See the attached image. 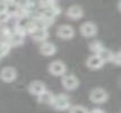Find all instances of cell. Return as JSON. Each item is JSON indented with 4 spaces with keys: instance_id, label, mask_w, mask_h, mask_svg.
<instances>
[{
    "instance_id": "5bb4252c",
    "label": "cell",
    "mask_w": 121,
    "mask_h": 113,
    "mask_svg": "<svg viewBox=\"0 0 121 113\" xmlns=\"http://www.w3.org/2000/svg\"><path fill=\"white\" fill-rule=\"evenodd\" d=\"M21 13V4L16 1H7V14L13 18V17L19 16Z\"/></svg>"
},
{
    "instance_id": "cb8c5ba5",
    "label": "cell",
    "mask_w": 121,
    "mask_h": 113,
    "mask_svg": "<svg viewBox=\"0 0 121 113\" xmlns=\"http://www.w3.org/2000/svg\"><path fill=\"white\" fill-rule=\"evenodd\" d=\"M118 7H119V10L121 11V1L119 2V4H118Z\"/></svg>"
},
{
    "instance_id": "8fae6325",
    "label": "cell",
    "mask_w": 121,
    "mask_h": 113,
    "mask_svg": "<svg viewBox=\"0 0 121 113\" xmlns=\"http://www.w3.org/2000/svg\"><path fill=\"white\" fill-rule=\"evenodd\" d=\"M39 51L44 57H51L57 52V46L52 42H44V43H41Z\"/></svg>"
},
{
    "instance_id": "d6986e66",
    "label": "cell",
    "mask_w": 121,
    "mask_h": 113,
    "mask_svg": "<svg viewBox=\"0 0 121 113\" xmlns=\"http://www.w3.org/2000/svg\"><path fill=\"white\" fill-rule=\"evenodd\" d=\"M10 50H11L10 44L8 43L7 41H2L1 42V46H0V58L6 57L7 54L10 52Z\"/></svg>"
},
{
    "instance_id": "7a4b0ae2",
    "label": "cell",
    "mask_w": 121,
    "mask_h": 113,
    "mask_svg": "<svg viewBox=\"0 0 121 113\" xmlns=\"http://www.w3.org/2000/svg\"><path fill=\"white\" fill-rule=\"evenodd\" d=\"M48 70L52 76L60 77V76H65L66 71H67V66L61 60H54L49 65Z\"/></svg>"
},
{
    "instance_id": "4fadbf2b",
    "label": "cell",
    "mask_w": 121,
    "mask_h": 113,
    "mask_svg": "<svg viewBox=\"0 0 121 113\" xmlns=\"http://www.w3.org/2000/svg\"><path fill=\"white\" fill-rule=\"evenodd\" d=\"M48 38H49V31H48V28L37 27L36 31L32 34V38H33L35 42H40V43L47 42Z\"/></svg>"
},
{
    "instance_id": "5b68a950",
    "label": "cell",
    "mask_w": 121,
    "mask_h": 113,
    "mask_svg": "<svg viewBox=\"0 0 121 113\" xmlns=\"http://www.w3.org/2000/svg\"><path fill=\"white\" fill-rule=\"evenodd\" d=\"M79 31L84 38H93L97 34V26L93 22H85L80 25Z\"/></svg>"
},
{
    "instance_id": "ac0fdd59",
    "label": "cell",
    "mask_w": 121,
    "mask_h": 113,
    "mask_svg": "<svg viewBox=\"0 0 121 113\" xmlns=\"http://www.w3.org/2000/svg\"><path fill=\"white\" fill-rule=\"evenodd\" d=\"M104 49V45L103 43L99 41V40H95L93 42H91L90 43V50L93 52L94 54H100V52Z\"/></svg>"
},
{
    "instance_id": "e0dca14e",
    "label": "cell",
    "mask_w": 121,
    "mask_h": 113,
    "mask_svg": "<svg viewBox=\"0 0 121 113\" xmlns=\"http://www.w3.org/2000/svg\"><path fill=\"white\" fill-rule=\"evenodd\" d=\"M97 55L102 59V61H103L104 63H106V62H112V59H113L114 52H113L112 50H110V49L104 48L100 52V54H97Z\"/></svg>"
},
{
    "instance_id": "9c48e42d",
    "label": "cell",
    "mask_w": 121,
    "mask_h": 113,
    "mask_svg": "<svg viewBox=\"0 0 121 113\" xmlns=\"http://www.w3.org/2000/svg\"><path fill=\"white\" fill-rule=\"evenodd\" d=\"M66 15H67V17H69L70 19L77 21V19H79V18H82V17L84 16V10H83V8H82L80 6L73 5L67 9Z\"/></svg>"
},
{
    "instance_id": "7c38bea8",
    "label": "cell",
    "mask_w": 121,
    "mask_h": 113,
    "mask_svg": "<svg viewBox=\"0 0 121 113\" xmlns=\"http://www.w3.org/2000/svg\"><path fill=\"white\" fill-rule=\"evenodd\" d=\"M103 65H104V62L102 61V59H101L97 54H93V55L88 57L87 60H86V66L92 70L100 69V68L103 67Z\"/></svg>"
},
{
    "instance_id": "2e32d148",
    "label": "cell",
    "mask_w": 121,
    "mask_h": 113,
    "mask_svg": "<svg viewBox=\"0 0 121 113\" xmlns=\"http://www.w3.org/2000/svg\"><path fill=\"white\" fill-rule=\"evenodd\" d=\"M53 98H54V95H53L51 92L45 91L43 94H41L40 96L37 97V101L41 104H47V105H51L53 102Z\"/></svg>"
},
{
    "instance_id": "52a82bcc",
    "label": "cell",
    "mask_w": 121,
    "mask_h": 113,
    "mask_svg": "<svg viewBox=\"0 0 121 113\" xmlns=\"http://www.w3.org/2000/svg\"><path fill=\"white\" fill-rule=\"evenodd\" d=\"M61 84L67 91H74L79 86V80L75 75H65L62 77Z\"/></svg>"
},
{
    "instance_id": "30bf717a",
    "label": "cell",
    "mask_w": 121,
    "mask_h": 113,
    "mask_svg": "<svg viewBox=\"0 0 121 113\" xmlns=\"http://www.w3.org/2000/svg\"><path fill=\"white\" fill-rule=\"evenodd\" d=\"M7 42L10 44L11 48H16V46H21L22 44L25 42V35H23L21 33L14 32L10 34V36L7 38Z\"/></svg>"
},
{
    "instance_id": "ba28073f",
    "label": "cell",
    "mask_w": 121,
    "mask_h": 113,
    "mask_svg": "<svg viewBox=\"0 0 121 113\" xmlns=\"http://www.w3.org/2000/svg\"><path fill=\"white\" fill-rule=\"evenodd\" d=\"M45 91H47V87L41 80H34L28 85V92L31 93L32 95H34L36 97H39Z\"/></svg>"
},
{
    "instance_id": "8992f818",
    "label": "cell",
    "mask_w": 121,
    "mask_h": 113,
    "mask_svg": "<svg viewBox=\"0 0 121 113\" xmlns=\"http://www.w3.org/2000/svg\"><path fill=\"white\" fill-rule=\"evenodd\" d=\"M17 78V71L14 67H4L0 71V79L5 83H13Z\"/></svg>"
},
{
    "instance_id": "603a6c76",
    "label": "cell",
    "mask_w": 121,
    "mask_h": 113,
    "mask_svg": "<svg viewBox=\"0 0 121 113\" xmlns=\"http://www.w3.org/2000/svg\"><path fill=\"white\" fill-rule=\"evenodd\" d=\"M90 113H105L102 109H93L92 111H90Z\"/></svg>"
},
{
    "instance_id": "9a60e30c",
    "label": "cell",
    "mask_w": 121,
    "mask_h": 113,
    "mask_svg": "<svg viewBox=\"0 0 121 113\" xmlns=\"http://www.w3.org/2000/svg\"><path fill=\"white\" fill-rule=\"evenodd\" d=\"M41 14H43L44 16L49 17V18H51V19H56V17H58L60 14H61V8L59 7L58 5H54L52 7H50V8H48L45 10H42L40 11Z\"/></svg>"
},
{
    "instance_id": "44dd1931",
    "label": "cell",
    "mask_w": 121,
    "mask_h": 113,
    "mask_svg": "<svg viewBox=\"0 0 121 113\" xmlns=\"http://www.w3.org/2000/svg\"><path fill=\"white\" fill-rule=\"evenodd\" d=\"M112 63H114L116 66H121V52H117L113 55V59H112Z\"/></svg>"
},
{
    "instance_id": "277c9868",
    "label": "cell",
    "mask_w": 121,
    "mask_h": 113,
    "mask_svg": "<svg viewBox=\"0 0 121 113\" xmlns=\"http://www.w3.org/2000/svg\"><path fill=\"white\" fill-rule=\"evenodd\" d=\"M57 36L61 40H71L75 36V29L68 24H63L57 28Z\"/></svg>"
},
{
    "instance_id": "6da1fadb",
    "label": "cell",
    "mask_w": 121,
    "mask_h": 113,
    "mask_svg": "<svg viewBox=\"0 0 121 113\" xmlns=\"http://www.w3.org/2000/svg\"><path fill=\"white\" fill-rule=\"evenodd\" d=\"M51 106L56 111H69L70 108H71L70 98H69L68 95H66L63 93L57 94V95H54V98H53Z\"/></svg>"
},
{
    "instance_id": "d4e9b609",
    "label": "cell",
    "mask_w": 121,
    "mask_h": 113,
    "mask_svg": "<svg viewBox=\"0 0 121 113\" xmlns=\"http://www.w3.org/2000/svg\"><path fill=\"white\" fill-rule=\"evenodd\" d=\"M0 59H1V58H0Z\"/></svg>"
},
{
    "instance_id": "3957f363",
    "label": "cell",
    "mask_w": 121,
    "mask_h": 113,
    "mask_svg": "<svg viewBox=\"0 0 121 113\" xmlns=\"http://www.w3.org/2000/svg\"><path fill=\"white\" fill-rule=\"evenodd\" d=\"M108 93L103 88H94L90 94V100L95 104H103L108 101Z\"/></svg>"
},
{
    "instance_id": "7402d4cb",
    "label": "cell",
    "mask_w": 121,
    "mask_h": 113,
    "mask_svg": "<svg viewBox=\"0 0 121 113\" xmlns=\"http://www.w3.org/2000/svg\"><path fill=\"white\" fill-rule=\"evenodd\" d=\"M7 13V1H0V14Z\"/></svg>"
},
{
    "instance_id": "484cf974",
    "label": "cell",
    "mask_w": 121,
    "mask_h": 113,
    "mask_svg": "<svg viewBox=\"0 0 121 113\" xmlns=\"http://www.w3.org/2000/svg\"><path fill=\"white\" fill-rule=\"evenodd\" d=\"M120 52H121V51H120Z\"/></svg>"
},
{
    "instance_id": "ffe728a7",
    "label": "cell",
    "mask_w": 121,
    "mask_h": 113,
    "mask_svg": "<svg viewBox=\"0 0 121 113\" xmlns=\"http://www.w3.org/2000/svg\"><path fill=\"white\" fill-rule=\"evenodd\" d=\"M69 113H90V111L83 105H73L69 110Z\"/></svg>"
}]
</instances>
